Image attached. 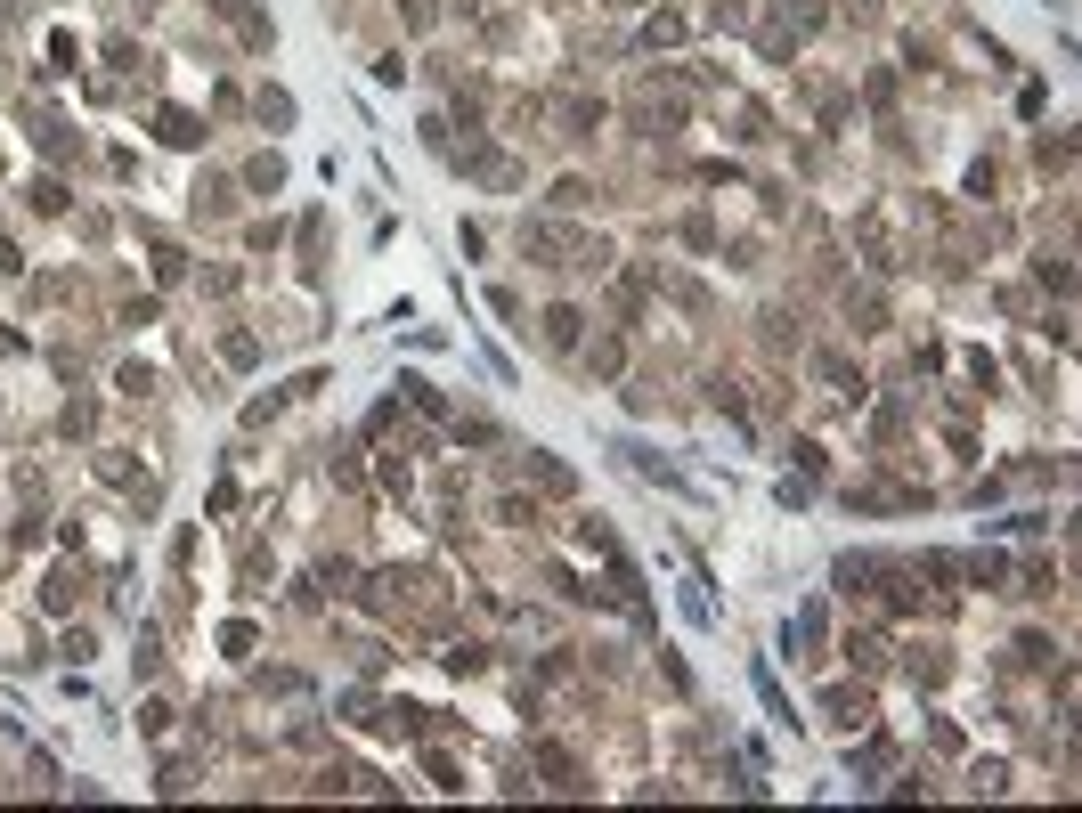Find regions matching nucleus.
Wrapping results in <instances>:
<instances>
[{
	"instance_id": "f257e3e1",
	"label": "nucleus",
	"mask_w": 1082,
	"mask_h": 813,
	"mask_svg": "<svg viewBox=\"0 0 1082 813\" xmlns=\"http://www.w3.org/2000/svg\"><path fill=\"white\" fill-rule=\"evenodd\" d=\"M212 9H220V17H228V25H236V33H245V41H253V49H269V25H261V17H253V9H245V0H212Z\"/></svg>"
},
{
	"instance_id": "f03ea898",
	"label": "nucleus",
	"mask_w": 1082,
	"mask_h": 813,
	"mask_svg": "<svg viewBox=\"0 0 1082 813\" xmlns=\"http://www.w3.org/2000/svg\"><path fill=\"white\" fill-rule=\"evenodd\" d=\"M163 139H171V147H196V139H204V122H196L188 106H163Z\"/></svg>"
},
{
	"instance_id": "7ed1b4c3",
	"label": "nucleus",
	"mask_w": 1082,
	"mask_h": 813,
	"mask_svg": "<svg viewBox=\"0 0 1082 813\" xmlns=\"http://www.w3.org/2000/svg\"><path fill=\"white\" fill-rule=\"evenodd\" d=\"M578 326H586L578 309H546V342H554V350H570V342H578Z\"/></svg>"
},
{
	"instance_id": "20e7f679",
	"label": "nucleus",
	"mask_w": 1082,
	"mask_h": 813,
	"mask_svg": "<svg viewBox=\"0 0 1082 813\" xmlns=\"http://www.w3.org/2000/svg\"><path fill=\"white\" fill-rule=\"evenodd\" d=\"M245 179H253V187H261V196H277V187H285V163H277V155H261V163H253V171H245Z\"/></svg>"
},
{
	"instance_id": "39448f33",
	"label": "nucleus",
	"mask_w": 1082,
	"mask_h": 813,
	"mask_svg": "<svg viewBox=\"0 0 1082 813\" xmlns=\"http://www.w3.org/2000/svg\"><path fill=\"white\" fill-rule=\"evenodd\" d=\"M220 651H228V659H253V627H245V618H236V627H220Z\"/></svg>"
},
{
	"instance_id": "423d86ee",
	"label": "nucleus",
	"mask_w": 1082,
	"mask_h": 813,
	"mask_svg": "<svg viewBox=\"0 0 1082 813\" xmlns=\"http://www.w3.org/2000/svg\"><path fill=\"white\" fill-rule=\"evenodd\" d=\"M554 204H562V212H586V204H594V187H586V179H562V187H554Z\"/></svg>"
},
{
	"instance_id": "0eeeda50",
	"label": "nucleus",
	"mask_w": 1082,
	"mask_h": 813,
	"mask_svg": "<svg viewBox=\"0 0 1082 813\" xmlns=\"http://www.w3.org/2000/svg\"><path fill=\"white\" fill-rule=\"evenodd\" d=\"M220 358H228V366H253V358H261V342H253V334H228V342H220Z\"/></svg>"
},
{
	"instance_id": "6e6552de",
	"label": "nucleus",
	"mask_w": 1082,
	"mask_h": 813,
	"mask_svg": "<svg viewBox=\"0 0 1082 813\" xmlns=\"http://www.w3.org/2000/svg\"><path fill=\"white\" fill-rule=\"evenodd\" d=\"M643 41H651V49H659V41H684V17H651V25H643Z\"/></svg>"
},
{
	"instance_id": "1a4fd4ad",
	"label": "nucleus",
	"mask_w": 1082,
	"mask_h": 813,
	"mask_svg": "<svg viewBox=\"0 0 1082 813\" xmlns=\"http://www.w3.org/2000/svg\"><path fill=\"white\" fill-rule=\"evenodd\" d=\"M529 472H537V480H546V488H554V496H570V472H562V464H554V456H537V464H529Z\"/></svg>"
}]
</instances>
